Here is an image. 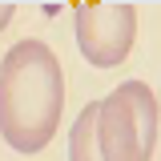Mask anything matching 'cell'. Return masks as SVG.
Instances as JSON below:
<instances>
[{
	"label": "cell",
	"instance_id": "obj_1",
	"mask_svg": "<svg viewBox=\"0 0 161 161\" xmlns=\"http://www.w3.org/2000/svg\"><path fill=\"white\" fill-rule=\"evenodd\" d=\"M64 113V73L44 40H16L0 60V137L16 153H40Z\"/></svg>",
	"mask_w": 161,
	"mask_h": 161
},
{
	"label": "cell",
	"instance_id": "obj_2",
	"mask_svg": "<svg viewBox=\"0 0 161 161\" xmlns=\"http://www.w3.org/2000/svg\"><path fill=\"white\" fill-rule=\"evenodd\" d=\"M97 149L105 161H149L157 149V97L145 80H121L97 101Z\"/></svg>",
	"mask_w": 161,
	"mask_h": 161
},
{
	"label": "cell",
	"instance_id": "obj_3",
	"mask_svg": "<svg viewBox=\"0 0 161 161\" xmlns=\"http://www.w3.org/2000/svg\"><path fill=\"white\" fill-rule=\"evenodd\" d=\"M73 36L93 69H117L137 40L133 0H80L73 4Z\"/></svg>",
	"mask_w": 161,
	"mask_h": 161
},
{
	"label": "cell",
	"instance_id": "obj_4",
	"mask_svg": "<svg viewBox=\"0 0 161 161\" xmlns=\"http://www.w3.org/2000/svg\"><path fill=\"white\" fill-rule=\"evenodd\" d=\"M69 161H105L97 149V101L80 105L69 129Z\"/></svg>",
	"mask_w": 161,
	"mask_h": 161
},
{
	"label": "cell",
	"instance_id": "obj_5",
	"mask_svg": "<svg viewBox=\"0 0 161 161\" xmlns=\"http://www.w3.org/2000/svg\"><path fill=\"white\" fill-rule=\"evenodd\" d=\"M12 12H16V0H0V32L8 28V20H12Z\"/></svg>",
	"mask_w": 161,
	"mask_h": 161
},
{
	"label": "cell",
	"instance_id": "obj_6",
	"mask_svg": "<svg viewBox=\"0 0 161 161\" xmlns=\"http://www.w3.org/2000/svg\"><path fill=\"white\" fill-rule=\"evenodd\" d=\"M73 4H80V0H73Z\"/></svg>",
	"mask_w": 161,
	"mask_h": 161
}]
</instances>
